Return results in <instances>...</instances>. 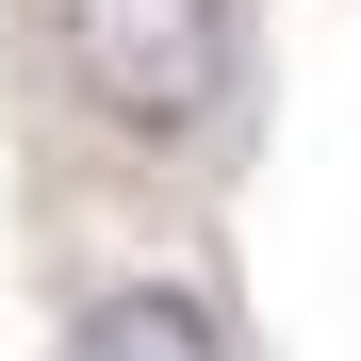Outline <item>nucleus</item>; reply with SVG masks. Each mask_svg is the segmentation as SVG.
Wrapping results in <instances>:
<instances>
[{"label": "nucleus", "instance_id": "nucleus-1", "mask_svg": "<svg viewBox=\"0 0 361 361\" xmlns=\"http://www.w3.org/2000/svg\"><path fill=\"white\" fill-rule=\"evenodd\" d=\"M49 49L132 148H214L230 115V0H49Z\"/></svg>", "mask_w": 361, "mask_h": 361}, {"label": "nucleus", "instance_id": "nucleus-2", "mask_svg": "<svg viewBox=\"0 0 361 361\" xmlns=\"http://www.w3.org/2000/svg\"><path fill=\"white\" fill-rule=\"evenodd\" d=\"M66 361H230V329H214L180 279H99L82 329H66Z\"/></svg>", "mask_w": 361, "mask_h": 361}]
</instances>
